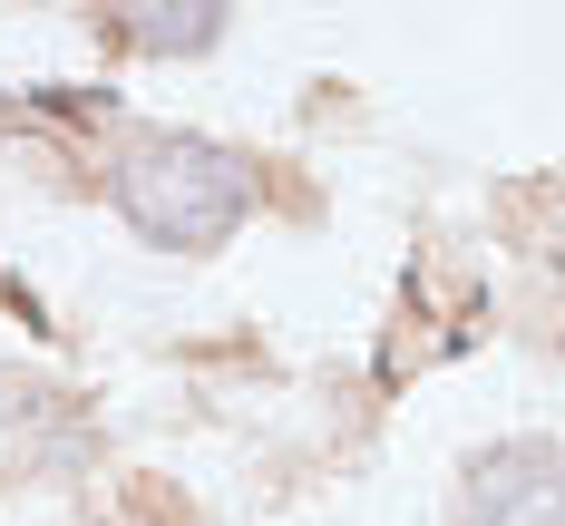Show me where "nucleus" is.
<instances>
[{
	"label": "nucleus",
	"instance_id": "2",
	"mask_svg": "<svg viewBox=\"0 0 565 526\" xmlns=\"http://www.w3.org/2000/svg\"><path fill=\"white\" fill-rule=\"evenodd\" d=\"M468 526H565V459L546 439H508L468 468Z\"/></svg>",
	"mask_w": 565,
	"mask_h": 526
},
{
	"label": "nucleus",
	"instance_id": "3",
	"mask_svg": "<svg viewBox=\"0 0 565 526\" xmlns=\"http://www.w3.org/2000/svg\"><path fill=\"white\" fill-rule=\"evenodd\" d=\"M58 449H78V419H68V400L58 390H40V380H0V459H58Z\"/></svg>",
	"mask_w": 565,
	"mask_h": 526
},
{
	"label": "nucleus",
	"instance_id": "1",
	"mask_svg": "<svg viewBox=\"0 0 565 526\" xmlns=\"http://www.w3.org/2000/svg\"><path fill=\"white\" fill-rule=\"evenodd\" d=\"M117 205H127V225L147 244L205 254L254 215V167L234 147H215V137H137L117 157Z\"/></svg>",
	"mask_w": 565,
	"mask_h": 526
},
{
	"label": "nucleus",
	"instance_id": "4",
	"mask_svg": "<svg viewBox=\"0 0 565 526\" xmlns=\"http://www.w3.org/2000/svg\"><path fill=\"white\" fill-rule=\"evenodd\" d=\"M215 30H225L215 10H137V20H127V40H137V50H205Z\"/></svg>",
	"mask_w": 565,
	"mask_h": 526
}]
</instances>
